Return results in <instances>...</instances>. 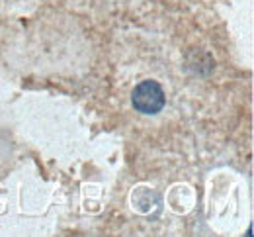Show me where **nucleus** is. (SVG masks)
Here are the masks:
<instances>
[{"label":"nucleus","mask_w":254,"mask_h":237,"mask_svg":"<svg viewBox=\"0 0 254 237\" xmlns=\"http://www.w3.org/2000/svg\"><path fill=\"white\" fill-rule=\"evenodd\" d=\"M131 102L135 106L137 112L141 114H159L160 110L164 108V90L159 82L155 80H143L141 84L135 86Z\"/></svg>","instance_id":"obj_1"}]
</instances>
